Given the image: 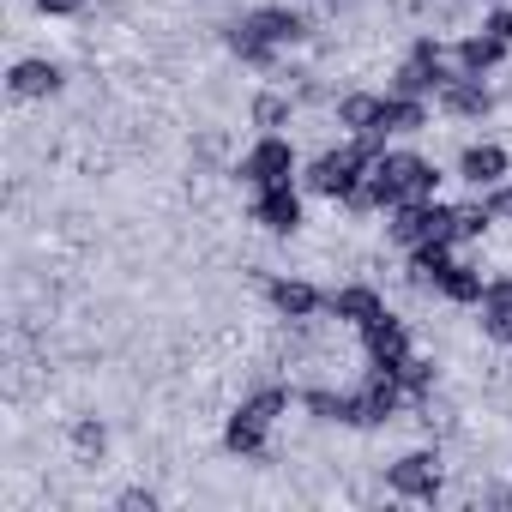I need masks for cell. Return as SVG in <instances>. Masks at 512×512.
Returning <instances> with one entry per match:
<instances>
[{"label": "cell", "mask_w": 512, "mask_h": 512, "mask_svg": "<svg viewBox=\"0 0 512 512\" xmlns=\"http://www.w3.org/2000/svg\"><path fill=\"white\" fill-rule=\"evenodd\" d=\"M121 506H127V512H151V506H157V494H151V488H127V494H121Z\"/></svg>", "instance_id": "obj_18"}, {"label": "cell", "mask_w": 512, "mask_h": 512, "mask_svg": "<svg viewBox=\"0 0 512 512\" xmlns=\"http://www.w3.org/2000/svg\"><path fill=\"white\" fill-rule=\"evenodd\" d=\"M253 31H260L272 49H284V43H302L308 37V25H302V13H290V7H260V13H253L247 19Z\"/></svg>", "instance_id": "obj_11"}, {"label": "cell", "mask_w": 512, "mask_h": 512, "mask_svg": "<svg viewBox=\"0 0 512 512\" xmlns=\"http://www.w3.org/2000/svg\"><path fill=\"white\" fill-rule=\"evenodd\" d=\"M434 103H440L446 115H464V121H482V115H488V91H482V79H470V73H446V85L434 91Z\"/></svg>", "instance_id": "obj_6"}, {"label": "cell", "mask_w": 512, "mask_h": 512, "mask_svg": "<svg viewBox=\"0 0 512 512\" xmlns=\"http://www.w3.org/2000/svg\"><path fill=\"white\" fill-rule=\"evenodd\" d=\"M266 434H272V422H266L260 410H247V404H235V416L223 422V446H229L235 458H260V452H266Z\"/></svg>", "instance_id": "obj_5"}, {"label": "cell", "mask_w": 512, "mask_h": 512, "mask_svg": "<svg viewBox=\"0 0 512 512\" xmlns=\"http://www.w3.org/2000/svg\"><path fill=\"white\" fill-rule=\"evenodd\" d=\"M326 308H332L344 326H356V332H368V326L386 314V302H380L374 290H362V284H350V290H332V296H326Z\"/></svg>", "instance_id": "obj_8"}, {"label": "cell", "mask_w": 512, "mask_h": 512, "mask_svg": "<svg viewBox=\"0 0 512 512\" xmlns=\"http://www.w3.org/2000/svg\"><path fill=\"white\" fill-rule=\"evenodd\" d=\"M103 446H109V428H103L97 416H79V422H73V452L91 464V458H103Z\"/></svg>", "instance_id": "obj_16"}, {"label": "cell", "mask_w": 512, "mask_h": 512, "mask_svg": "<svg viewBox=\"0 0 512 512\" xmlns=\"http://www.w3.org/2000/svg\"><path fill=\"white\" fill-rule=\"evenodd\" d=\"M488 31H494V37H500V43H512V7H500V13H494V19H488Z\"/></svg>", "instance_id": "obj_19"}, {"label": "cell", "mask_w": 512, "mask_h": 512, "mask_svg": "<svg viewBox=\"0 0 512 512\" xmlns=\"http://www.w3.org/2000/svg\"><path fill=\"white\" fill-rule=\"evenodd\" d=\"M235 175H241V187H253V193H266V187H290V175H296V151H290V139L266 133L260 145H253V151L235 163Z\"/></svg>", "instance_id": "obj_2"}, {"label": "cell", "mask_w": 512, "mask_h": 512, "mask_svg": "<svg viewBox=\"0 0 512 512\" xmlns=\"http://www.w3.org/2000/svg\"><path fill=\"white\" fill-rule=\"evenodd\" d=\"M428 127V109H422V97H386L380 103V139H392V133H422Z\"/></svg>", "instance_id": "obj_13"}, {"label": "cell", "mask_w": 512, "mask_h": 512, "mask_svg": "<svg viewBox=\"0 0 512 512\" xmlns=\"http://www.w3.org/2000/svg\"><path fill=\"white\" fill-rule=\"evenodd\" d=\"M253 223L272 229V235H296V229H302V199H296V187H266V193H253Z\"/></svg>", "instance_id": "obj_4"}, {"label": "cell", "mask_w": 512, "mask_h": 512, "mask_svg": "<svg viewBox=\"0 0 512 512\" xmlns=\"http://www.w3.org/2000/svg\"><path fill=\"white\" fill-rule=\"evenodd\" d=\"M386 488L404 500H434L440 494V452H404L398 464H386Z\"/></svg>", "instance_id": "obj_3"}, {"label": "cell", "mask_w": 512, "mask_h": 512, "mask_svg": "<svg viewBox=\"0 0 512 512\" xmlns=\"http://www.w3.org/2000/svg\"><path fill=\"white\" fill-rule=\"evenodd\" d=\"M506 61V43L482 25V31H470L464 43H458V73H470V79H482V73H494Z\"/></svg>", "instance_id": "obj_9"}, {"label": "cell", "mask_w": 512, "mask_h": 512, "mask_svg": "<svg viewBox=\"0 0 512 512\" xmlns=\"http://www.w3.org/2000/svg\"><path fill=\"white\" fill-rule=\"evenodd\" d=\"M374 157H380V151H368L362 139H356V145H338V151H320V157H314V169H308V187H314V193H326V199H344V205H350Z\"/></svg>", "instance_id": "obj_1"}, {"label": "cell", "mask_w": 512, "mask_h": 512, "mask_svg": "<svg viewBox=\"0 0 512 512\" xmlns=\"http://www.w3.org/2000/svg\"><path fill=\"white\" fill-rule=\"evenodd\" d=\"M290 115H296V103H290L284 91L253 97V127H260V133H278V127H290Z\"/></svg>", "instance_id": "obj_15"}, {"label": "cell", "mask_w": 512, "mask_h": 512, "mask_svg": "<svg viewBox=\"0 0 512 512\" xmlns=\"http://www.w3.org/2000/svg\"><path fill=\"white\" fill-rule=\"evenodd\" d=\"M458 175H464L470 187H494V181L506 175V151H500V145H464Z\"/></svg>", "instance_id": "obj_14"}, {"label": "cell", "mask_w": 512, "mask_h": 512, "mask_svg": "<svg viewBox=\"0 0 512 512\" xmlns=\"http://www.w3.org/2000/svg\"><path fill=\"white\" fill-rule=\"evenodd\" d=\"M37 13H43V19H73L79 0H37Z\"/></svg>", "instance_id": "obj_17"}, {"label": "cell", "mask_w": 512, "mask_h": 512, "mask_svg": "<svg viewBox=\"0 0 512 512\" xmlns=\"http://www.w3.org/2000/svg\"><path fill=\"white\" fill-rule=\"evenodd\" d=\"M476 308H482V332L494 344H512V278H494Z\"/></svg>", "instance_id": "obj_10"}, {"label": "cell", "mask_w": 512, "mask_h": 512, "mask_svg": "<svg viewBox=\"0 0 512 512\" xmlns=\"http://www.w3.org/2000/svg\"><path fill=\"white\" fill-rule=\"evenodd\" d=\"M272 308H278L284 320H314V314L326 308V296H320L308 278H272Z\"/></svg>", "instance_id": "obj_7"}, {"label": "cell", "mask_w": 512, "mask_h": 512, "mask_svg": "<svg viewBox=\"0 0 512 512\" xmlns=\"http://www.w3.org/2000/svg\"><path fill=\"white\" fill-rule=\"evenodd\" d=\"M61 91V67L55 61H19L13 67V97L37 103V97H55Z\"/></svg>", "instance_id": "obj_12"}, {"label": "cell", "mask_w": 512, "mask_h": 512, "mask_svg": "<svg viewBox=\"0 0 512 512\" xmlns=\"http://www.w3.org/2000/svg\"><path fill=\"white\" fill-rule=\"evenodd\" d=\"M488 211H494V217H512V187H506V193H488Z\"/></svg>", "instance_id": "obj_20"}]
</instances>
